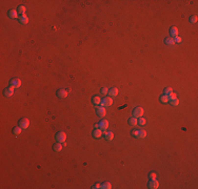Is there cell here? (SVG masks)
<instances>
[{
  "label": "cell",
  "instance_id": "obj_15",
  "mask_svg": "<svg viewBox=\"0 0 198 189\" xmlns=\"http://www.w3.org/2000/svg\"><path fill=\"white\" fill-rule=\"evenodd\" d=\"M61 149H62V145H61V143L57 142V143H55V144L53 145V150H54L55 152H59V151H61Z\"/></svg>",
  "mask_w": 198,
  "mask_h": 189
},
{
  "label": "cell",
  "instance_id": "obj_10",
  "mask_svg": "<svg viewBox=\"0 0 198 189\" xmlns=\"http://www.w3.org/2000/svg\"><path fill=\"white\" fill-rule=\"evenodd\" d=\"M96 113H97V115L99 116V117H104L105 116V107H103V106H99L97 109H96Z\"/></svg>",
  "mask_w": 198,
  "mask_h": 189
},
{
  "label": "cell",
  "instance_id": "obj_19",
  "mask_svg": "<svg viewBox=\"0 0 198 189\" xmlns=\"http://www.w3.org/2000/svg\"><path fill=\"white\" fill-rule=\"evenodd\" d=\"M109 94L111 97H116L118 94V89L116 87H113V88H110L109 89Z\"/></svg>",
  "mask_w": 198,
  "mask_h": 189
},
{
  "label": "cell",
  "instance_id": "obj_1",
  "mask_svg": "<svg viewBox=\"0 0 198 189\" xmlns=\"http://www.w3.org/2000/svg\"><path fill=\"white\" fill-rule=\"evenodd\" d=\"M55 139H56V141L59 142V143L65 142V140H66V135H65V132H63V131L57 132V135H56Z\"/></svg>",
  "mask_w": 198,
  "mask_h": 189
},
{
  "label": "cell",
  "instance_id": "obj_20",
  "mask_svg": "<svg viewBox=\"0 0 198 189\" xmlns=\"http://www.w3.org/2000/svg\"><path fill=\"white\" fill-rule=\"evenodd\" d=\"M25 10H26V8L24 5H19L18 6V9H17V12H18L20 15H24V13H25Z\"/></svg>",
  "mask_w": 198,
  "mask_h": 189
},
{
  "label": "cell",
  "instance_id": "obj_6",
  "mask_svg": "<svg viewBox=\"0 0 198 189\" xmlns=\"http://www.w3.org/2000/svg\"><path fill=\"white\" fill-rule=\"evenodd\" d=\"M109 127V122L107 120H101L100 122H99V128L101 129V130L105 131Z\"/></svg>",
  "mask_w": 198,
  "mask_h": 189
},
{
  "label": "cell",
  "instance_id": "obj_27",
  "mask_svg": "<svg viewBox=\"0 0 198 189\" xmlns=\"http://www.w3.org/2000/svg\"><path fill=\"white\" fill-rule=\"evenodd\" d=\"M172 92H173V90H172L171 87H165L164 90H163V94H167V96H169V94H171Z\"/></svg>",
  "mask_w": 198,
  "mask_h": 189
},
{
  "label": "cell",
  "instance_id": "obj_3",
  "mask_svg": "<svg viewBox=\"0 0 198 189\" xmlns=\"http://www.w3.org/2000/svg\"><path fill=\"white\" fill-rule=\"evenodd\" d=\"M21 86V81L18 78H14L10 81V87H13L14 89L15 88H19Z\"/></svg>",
  "mask_w": 198,
  "mask_h": 189
},
{
  "label": "cell",
  "instance_id": "obj_33",
  "mask_svg": "<svg viewBox=\"0 0 198 189\" xmlns=\"http://www.w3.org/2000/svg\"><path fill=\"white\" fill-rule=\"evenodd\" d=\"M174 41L176 42V43H180V42L182 41V39H181V37L177 36V37H175V38H174Z\"/></svg>",
  "mask_w": 198,
  "mask_h": 189
},
{
  "label": "cell",
  "instance_id": "obj_8",
  "mask_svg": "<svg viewBox=\"0 0 198 189\" xmlns=\"http://www.w3.org/2000/svg\"><path fill=\"white\" fill-rule=\"evenodd\" d=\"M57 97L60 98V99H65L68 97V92L65 89H59L57 90Z\"/></svg>",
  "mask_w": 198,
  "mask_h": 189
},
{
  "label": "cell",
  "instance_id": "obj_2",
  "mask_svg": "<svg viewBox=\"0 0 198 189\" xmlns=\"http://www.w3.org/2000/svg\"><path fill=\"white\" fill-rule=\"evenodd\" d=\"M112 104H113L112 98L105 97V98H103V99H101V102H100L101 106H103V107H109V106H111Z\"/></svg>",
  "mask_w": 198,
  "mask_h": 189
},
{
  "label": "cell",
  "instance_id": "obj_4",
  "mask_svg": "<svg viewBox=\"0 0 198 189\" xmlns=\"http://www.w3.org/2000/svg\"><path fill=\"white\" fill-rule=\"evenodd\" d=\"M143 108H141V107H136L135 109L133 110V117L134 118H141L143 116Z\"/></svg>",
  "mask_w": 198,
  "mask_h": 189
},
{
  "label": "cell",
  "instance_id": "obj_26",
  "mask_svg": "<svg viewBox=\"0 0 198 189\" xmlns=\"http://www.w3.org/2000/svg\"><path fill=\"white\" fill-rule=\"evenodd\" d=\"M21 130H22V128H21L20 126H19V127H14L13 128V134L14 135H20L21 134Z\"/></svg>",
  "mask_w": 198,
  "mask_h": 189
},
{
  "label": "cell",
  "instance_id": "obj_35",
  "mask_svg": "<svg viewBox=\"0 0 198 189\" xmlns=\"http://www.w3.org/2000/svg\"><path fill=\"white\" fill-rule=\"evenodd\" d=\"M136 132H137V130H133V131H132V136H134V138L136 136Z\"/></svg>",
  "mask_w": 198,
  "mask_h": 189
},
{
  "label": "cell",
  "instance_id": "obj_23",
  "mask_svg": "<svg viewBox=\"0 0 198 189\" xmlns=\"http://www.w3.org/2000/svg\"><path fill=\"white\" fill-rule=\"evenodd\" d=\"M129 124H130L131 126H135V125H137V119H136V118H134V117L130 118V119H129Z\"/></svg>",
  "mask_w": 198,
  "mask_h": 189
},
{
  "label": "cell",
  "instance_id": "obj_14",
  "mask_svg": "<svg viewBox=\"0 0 198 189\" xmlns=\"http://www.w3.org/2000/svg\"><path fill=\"white\" fill-rule=\"evenodd\" d=\"M18 20H19L20 24H26L27 22H29V18H27V16L25 15V14H24V15H20Z\"/></svg>",
  "mask_w": 198,
  "mask_h": 189
},
{
  "label": "cell",
  "instance_id": "obj_17",
  "mask_svg": "<svg viewBox=\"0 0 198 189\" xmlns=\"http://www.w3.org/2000/svg\"><path fill=\"white\" fill-rule=\"evenodd\" d=\"M14 94V88L13 87H8L4 89V96L5 97H11Z\"/></svg>",
  "mask_w": 198,
  "mask_h": 189
},
{
  "label": "cell",
  "instance_id": "obj_12",
  "mask_svg": "<svg viewBox=\"0 0 198 189\" xmlns=\"http://www.w3.org/2000/svg\"><path fill=\"white\" fill-rule=\"evenodd\" d=\"M92 136H93L95 139H99L102 136V130L101 129H99V128L98 129H94L93 132H92Z\"/></svg>",
  "mask_w": 198,
  "mask_h": 189
},
{
  "label": "cell",
  "instance_id": "obj_29",
  "mask_svg": "<svg viewBox=\"0 0 198 189\" xmlns=\"http://www.w3.org/2000/svg\"><path fill=\"white\" fill-rule=\"evenodd\" d=\"M168 97H169V101H170V100H173V99H176V98H177V94H174V93H173V92H172L171 94H169V96H168Z\"/></svg>",
  "mask_w": 198,
  "mask_h": 189
},
{
  "label": "cell",
  "instance_id": "obj_9",
  "mask_svg": "<svg viewBox=\"0 0 198 189\" xmlns=\"http://www.w3.org/2000/svg\"><path fill=\"white\" fill-rule=\"evenodd\" d=\"M147 136V132L146 130H142V129H139V130H137L136 132V139H144Z\"/></svg>",
  "mask_w": 198,
  "mask_h": 189
},
{
  "label": "cell",
  "instance_id": "obj_31",
  "mask_svg": "<svg viewBox=\"0 0 198 189\" xmlns=\"http://www.w3.org/2000/svg\"><path fill=\"white\" fill-rule=\"evenodd\" d=\"M100 92H101L102 94H109V89H108V88H105V87H102Z\"/></svg>",
  "mask_w": 198,
  "mask_h": 189
},
{
  "label": "cell",
  "instance_id": "obj_32",
  "mask_svg": "<svg viewBox=\"0 0 198 189\" xmlns=\"http://www.w3.org/2000/svg\"><path fill=\"white\" fill-rule=\"evenodd\" d=\"M156 178H157V174L155 172H151L150 173V178L151 180H156Z\"/></svg>",
  "mask_w": 198,
  "mask_h": 189
},
{
  "label": "cell",
  "instance_id": "obj_25",
  "mask_svg": "<svg viewBox=\"0 0 198 189\" xmlns=\"http://www.w3.org/2000/svg\"><path fill=\"white\" fill-rule=\"evenodd\" d=\"M170 102V104L172 105V106H178V104H179V100L176 98V99H173V100H170L169 101Z\"/></svg>",
  "mask_w": 198,
  "mask_h": 189
},
{
  "label": "cell",
  "instance_id": "obj_11",
  "mask_svg": "<svg viewBox=\"0 0 198 189\" xmlns=\"http://www.w3.org/2000/svg\"><path fill=\"white\" fill-rule=\"evenodd\" d=\"M8 16L12 19H16L18 17V12H17V10H9Z\"/></svg>",
  "mask_w": 198,
  "mask_h": 189
},
{
  "label": "cell",
  "instance_id": "obj_24",
  "mask_svg": "<svg viewBox=\"0 0 198 189\" xmlns=\"http://www.w3.org/2000/svg\"><path fill=\"white\" fill-rule=\"evenodd\" d=\"M160 102L161 103H168L169 102V97L167 96V94H162V96H160Z\"/></svg>",
  "mask_w": 198,
  "mask_h": 189
},
{
  "label": "cell",
  "instance_id": "obj_13",
  "mask_svg": "<svg viewBox=\"0 0 198 189\" xmlns=\"http://www.w3.org/2000/svg\"><path fill=\"white\" fill-rule=\"evenodd\" d=\"M170 36H171L172 38H175V37L178 36V30H177V27L173 26V27H171V29H170Z\"/></svg>",
  "mask_w": 198,
  "mask_h": 189
},
{
  "label": "cell",
  "instance_id": "obj_30",
  "mask_svg": "<svg viewBox=\"0 0 198 189\" xmlns=\"http://www.w3.org/2000/svg\"><path fill=\"white\" fill-rule=\"evenodd\" d=\"M190 23H195V22H197V16H192V17H190Z\"/></svg>",
  "mask_w": 198,
  "mask_h": 189
},
{
  "label": "cell",
  "instance_id": "obj_36",
  "mask_svg": "<svg viewBox=\"0 0 198 189\" xmlns=\"http://www.w3.org/2000/svg\"><path fill=\"white\" fill-rule=\"evenodd\" d=\"M94 127H95V129H98V128H99V124H95Z\"/></svg>",
  "mask_w": 198,
  "mask_h": 189
},
{
  "label": "cell",
  "instance_id": "obj_28",
  "mask_svg": "<svg viewBox=\"0 0 198 189\" xmlns=\"http://www.w3.org/2000/svg\"><path fill=\"white\" fill-rule=\"evenodd\" d=\"M137 124H139L140 126L144 125V124H146V119H144V118H142V117H141V118H139V120L137 121Z\"/></svg>",
  "mask_w": 198,
  "mask_h": 189
},
{
  "label": "cell",
  "instance_id": "obj_21",
  "mask_svg": "<svg viewBox=\"0 0 198 189\" xmlns=\"http://www.w3.org/2000/svg\"><path fill=\"white\" fill-rule=\"evenodd\" d=\"M101 189H111L112 186H111V183L110 182H103V183L101 184Z\"/></svg>",
  "mask_w": 198,
  "mask_h": 189
},
{
  "label": "cell",
  "instance_id": "obj_18",
  "mask_svg": "<svg viewBox=\"0 0 198 189\" xmlns=\"http://www.w3.org/2000/svg\"><path fill=\"white\" fill-rule=\"evenodd\" d=\"M164 43L167 44V45H169V46H172V45H174V44H175L174 38H172V37L165 38V39H164Z\"/></svg>",
  "mask_w": 198,
  "mask_h": 189
},
{
  "label": "cell",
  "instance_id": "obj_7",
  "mask_svg": "<svg viewBox=\"0 0 198 189\" xmlns=\"http://www.w3.org/2000/svg\"><path fill=\"white\" fill-rule=\"evenodd\" d=\"M148 188H151V189H157L159 187V183H158V181H156V180H151L150 182H148Z\"/></svg>",
  "mask_w": 198,
  "mask_h": 189
},
{
  "label": "cell",
  "instance_id": "obj_16",
  "mask_svg": "<svg viewBox=\"0 0 198 189\" xmlns=\"http://www.w3.org/2000/svg\"><path fill=\"white\" fill-rule=\"evenodd\" d=\"M104 139L107 140V141H112V140L114 139V134H113L112 131H105Z\"/></svg>",
  "mask_w": 198,
  "mask_h": 189
},
{
  "label": "cell",
  "instance_id": "obj_22",
  "mask_svg": "<svg viewBox=\"0 0 198 189\" xmlns=\"http://www.w3.org/2000/svg\"><path fill=\"white\" fill-rule=\"evenodd\" d=\"M92 100H93V103H94L95 105H99V104H100V102H101L100 97H98V96H94Z\"/></svg>",
  "mask_w": 198,
  "mask_h": 189
},
{
  "label": "cell",
  "instance_id": "obj_34",
  "mask_svg": "<svg viewBox=\"0 0 198 189\" xmlns=\"http://www.w3.org/2000/svg\"><path fill=\"white\" fill-rule=\"evenodd\" d=\"M101 187V184H95L94 186H93V189H98V188H100Z\"/></svg>",
  "mask_w": 198,
  "mask_h": 189
},
{
  "label": "cell",
  "instance_id": "obj_5",
  "mask_svg": "<svg viewBox=\"0 0 198 189\" xmlns=\"http://www.w3.org/2000/svg\"><path fill=\"white\" fill-rule=\"evenodd\" d=\"M29 125H30V120L29 119H26V118H23V119H21V120L19 121V126L22 129H26L27 127H29Z\"/></svg>",
  "mask_w": 198,
  "mask_h": 189
}]
</instances>
